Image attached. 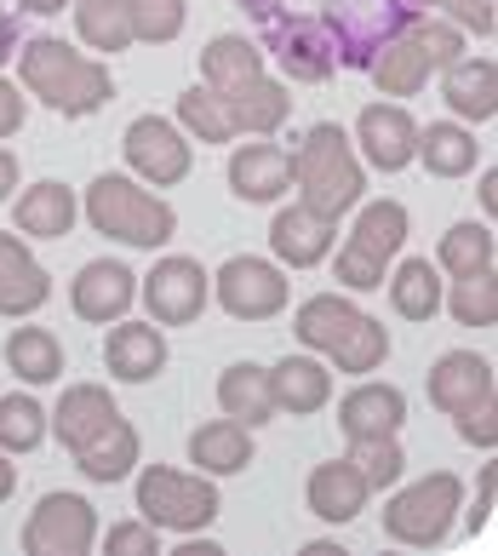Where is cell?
<instances>
[{
  "label": "cell",
  "mask_w": 498,
  "mask_h": 556,
  "mask_svg": "<svg viewBox=\"0 0 498 556\" xmlns=\"http://www.w3.org/2000/svg\"><path fill=\"white\" fill-rule=\"evenodd\" d=\"M17 80H24L29 98H40V104L58 110L64 121H87L115 98L110 64L92 52H75L69 40H58V35L17 40Z\"/></svg>",
  "instance_id": "1"
},
{
  "label": "cell",
  "mask_w": 498,
  "mask_h": 556,
  "mask_svg": "<svg viewBox=\"0 0 498 556\" xmlns=\"http://www.w3.org/2000/svg\"><path fill=\"white\" fill-rule=\"evenodd\" d=\"M293 333L304 350H316L327 367H339V374H379L390 362V327L379 316H367L361 304H349L344 293H316L298 304L293 316Z\"/></svg>",
  "instance_id": "2"
},
{
  "label": "cell",
  "mask_w": 498,
  "mask_h": 556,
  "mask_svg": "<svg viewBox=\"0 0 498 556\" xmlns=\"http://www.w3.org/2000/svg\"><path fill=\"white\" fill-rule=\"evenodd\" d=\"M293 184H298V201L316 218L339 224L349 218L367 201V167L356 155V143H349V132L339 127V121H316L298 150H293Z\"/></svg>",
  "instance_id": "3"
},
{
  "label": "cell",
  "mask_w": 498,
  "mask_h": 556,
  "mask_svg": "<svg viewBox=\"0 0 498 556\" xmlns=\"http://www.w3.org/2000/svg\"><path fill=\"white\" fill-rule=\"evenodd\" d=\"M80 218L98 236H110L120 247H143V253H155V247H166L178 236V207L166 195H155L150 184H138L132 173H98L87 184Z\"/></svg>",
  "instance_id": "4"
},
{
  "label": "cell",
  "mask_w": 498,
  "mask_h": 556,
  "mask_svg": "<svg viewBox=\"0 0 498 556\" xmlns=\"http://www.w3.org/2000/svg\"><path fill=\"white\" fill-rule=\"evenodd\" d=\"M464 510V482L452 470H430V477L396 488L384 500V540L407 551H435L452 540Z\"/></svg>",
  "instance_id": "5"
},
{
  "label": "cell",
  "mask_w": 498,
  "mask_h": 556,
  "mask_svg": "<svg viewBox=\"0 0 498 556\" xmlns=\"http://www.w3.org/2000/svg\"><path fill=\"white\" fill-rule=\"evenodd\" d=\"M407 224L412 218H407L401 201H361L349 236L339 241V258H332V281L349 287V293H372V287H384L390 264H396L401 247H407Z\"/></svg>",
  "instance_id": "6"
},
{
  "label": "cell",
  "mask_w": 498,
  "mask_h": 556,
  "mask_svg": "<svg viewBox=\"0 0 498 556\" xmlns=\"http://www.w3.org/2000/svg\"><path fill=\"white\" fill-rule=\"evenodd\" d=\"M138 517L161 533H201L218 522V477L201 470H173V465H143L138 470Z\"/></svg>",
  "instance_id": "7"
},
{
  "label": "cell",
  "mask_w": 498,
  "mask_h": 556,
  "mask_svg": "<svg viewBox=\"0 0 498 556\" xmlns=\"http://www.w3.org/2000/svg\"><path fill=\"white\" fill-rule=\"evenodd\" d=\"M138 299L155 327H190L213 304V276H206L201 258L166 253V258H155L150 276H138Z\"/></svg>",
  "instance_id": "8"
},
{
  "label": "cell",
  "mask_w": 498,
  "mask_h": 556,
  "mask_svg": "<svg viewBox=\"0 0 498 556\" xmlns=\"http://www.w3.org/2000/svg\"><path fill=\"white\" fill-rule=\"evenodd\" d=\"M120 155H127L132 178L150 184V190H173V184H183L195 173V143L166 115H138L127 127V138H120Z\"/></svg>",
  "instance_id": "9"
},
{
  "label": "cell",
  "mask_w": 498,
  "mask_h": 556,
  "mask_svg": "<svg viewBox=\"0 0 498 556\" xmlns=\"http://www.w3.org/2000/svg\"><path fill=\"white\" fill-rule=\"evenodd\" d=\"M213 299L224 304V316L235 321H269L286 311V299H293V287H286V270L276 258H253V253H235L218 264L213 276Z\"/></svg>",
  "instance_id": "10"
},
{
  "label": "cell",
  "mask_w": 498,
  "mask_h": 556,
  "mask_svg": "<svg viewBox=\"0 0 498 556\" xmlns=\"http://www.w3.org/2000/svg\"><path fill=\"white\" fill-rule=\"evenodd\" d=\"M407 7L401 0H332V7L321 12V24L332 35V47H339V70H367L372 52L384 47L390 35L407 29Z\"/></svg>",
  "instance_id": "11"
},
{
  "label": "cell",
  "mask_w": 498,
  "mask_h": 556,
  "mask_svg": "<svg viewBox=\"0 0 498 556\" xmlns=\"http://www.w3.org/2000/svg\"><path fill=\"white\" fill-rule=\"evenodd\" d=\"M264 58H276L286 87H321L339 75V47H332L321 17H269Z\"/></svg>",
  "instance_id": "12"
},
{
  "label": "cell",
  "mask_w": 498,
  "mask_h": 556,
  "mask_svg": "<svg viewBox=\"0 0 498 556\" xmlns=\"http://www.w3.org/2000/svg\"><path fill=\"white\" fill-rule=\"evenodd\" d=\"M92 545H98V510L80 493H47L24 522L29 556H87Z\"/></svg>",
  "instance_id": "13"
},
{
  "label": "cell",
  "mask_w": 498,
  "mask_h": 556,
  "mask_svg": "<svg viewBox=\"0 0 498 556\" xmlns=\"http://www.w3.org/2000/svg\"><path fill=\"white\" fill-rule=\"evenodd\" d=\"M356 143L361 167H379V173H407L412 155H419V121L407 115V104H367L356 115Z\"/></svg>",
  "instance_id": "14"
},
{
  "label": "cell",
  "mask_w": 498,
  "mask_h": 556,
  "mask_svg": "<svg viewBox=\"0 0 498 556\" xmlns=\"http://www.w3.org/2000/svg\"><path fill=\"white\" fill-rule=\"evenodd\" d=\"M224 178H230L235 201H246V207H269V201H281L286 190H293V155H286L281 143H269V138L235 143Z\"/></svg>",
  "instance_id": "15"
},
{
  "label": "cell",
  "mask_w": 498,
  "mask_h": 556,
  "mask_svg": "<svg viewBox=\"0 0 498 556\" xmlns=\"http://www.w3.org/2000/svg\"><path fill=\"white\" fill-rule=\"evenodd\" d=\"M69 304H75L80 321L110 327V321H120L138 304V276L120 258H92V264H80V270H75Z\"/></svg>",
  "instance_id": "16"
},
{
  "label": "cell",
  "mask_w": 498,
  "mask_h": 556,
  "mask_svg": "<svg viewBox=\"0 0 498 556\" xmlns=\"http://www.w3.org/2000/svg\"><path fill=\"white\" fill-rule=\"evenodd\" d=\"M332 247H339V224L316 218L304 201L276 207V218H269V253H276L281 270H316L332 258Z\"/></svg>",
  "instance_id": "17"
},
{
  "label": "cell",
  "mask_w": 498,
  "mask_h": 556,
  "mask_svg": "<svg viewBox=\"0 0 498 556\" xmlns=\"http://www.w3.org/2000/svg\"><path fill=\"white\" fill-rule=\"evenodd\" d=\"M424 390H430L435 414L452 419V414H464V407L493 396V362L475 356V350H447V356H435V367L424 374Z\"/></svg>",
  "instance_id": "18"
},
{
  "label": "cell",
  "mask_w": 498,
  "mask_h": 556,
  "mask_svg": "<svg viewBox=\"0 0 498 556\" xmlns=\"http://www.w3.org/2000/svg\"><path fill=\"white\" fill-rule=\"evenodd\" d=\"M47 299H52L47 264L29 253V241L17 230H0V316H7V321L35 316Z\"/></svg>",
  "instance_id": "19"
},
{
  "label": "cell",
  "mask_w": 498,
  "mask_h": 556,
  "mask_svg": "<svg viewBox=\"0 0 498 556\" xmlns=\"http://www.w3.org/2000/svg\"><path fill=\"white\" fill-rule=\"evenodd\" d=\"M103 367L120 384H150L166 367V333L155 321H127V316L110 321V333H103Z\"/></svg>",
  "instance_id": "20"
},
{
  "label": "cell",
  "mask_w": 498,
  "mask_h": 556,
  "mask_svg": "<svg viewBox=\"0 0 498 556\" xmlns=\"http://www.w3.org/2000/svg\"><path fill=\"white\" fill-rule=\"evenodd\" d=\"M367 500H372V488H367V477L356 470V459H327V465H316L309 470V482H304V505H309V517H321V522H332V528H344V522H356L361 510H367Z\"/></svg>",
  "instance_id": "21"
},
{
  "label": "cell",
  "mask_w": 498,
  "mask_h": 556,
  "mask_svg": "<svg viewBox=\"0 0 498 556\" xmlns=\"http://www.w3.org/2000/svg\"><path fill=\"white\" fill-rule=\"evenodd\" d=\"M401 425H407V390H401V384L361 379L356 390H344V402H339V430H344L349 442L401 437Z\"/></svg>",
  "instance_id": "22"
},
{
  "label": "cell",
  "mask_w": 498,
  "mask_h": 556,
  "mask_svg": "<svg viewBox=\"0 0 498 556\" xmlns=\"http://www.w3.org/2000/svg\"><path fill=\"white\" fill-rule=\"evenodd\" d=\"M224 98V110H230V121H235V138L246 132V138H269V132H281L286 127V115H293V87L286 80H276V75H253V80H241V87H230V92H218Z\"/></svg>",
  "instance_id": "23"
},
{
  "label": "cell",
  "mask_w": 498,
  "mask_h": 556,
  "mask_svg": "<svg viewBox=\"0 0 498 556\" xmlns=\"http://www.w3.org/2000/svg\"><path fill=\"white\" fill-rule=\"evenodd\" d=\"M442 98L452 121H464V127H487V121L498 115V64L482 52V58H459V64L442 70Z\"/></svg>",
  "instance_id": "24"
},
{
  "label": "cell",
  "mask_w": 498,
  "mask_h": 556,
  "mask_svg": "<svg viewBox=\"0 0 498 556\" xmlns=\"http://www.w3.org/2000/svg\"><path fill=\"white\" fill-rule=\"evenodd\" d=\"M269 396H276V414L309 419L332 402V367L321 356H281L269 367Z\"/></svg>",
  "instance_id": "25"
},
{
  "label": "cell",
  "mask_w": 498,
  "mask_h": 556,
  "mask_svg": "<svg viewBox=\"0 0 498 556\" xmlns=\"http://www.w3.org/2000/svg\"><path fill=\"white\" fill-rule=\"evenodd\" d=\"M367 75H372V87H379L384 98H419L424 87H430V75H435V64L424 58V47H419V35H412V17H407V29L401 35H390L379 52H372V64H367Z\"/></svg>",
  "instance_id": "26"
},
{
  "label": "cell",
  "mask_w": 498,
  "mask_h": 556,
  "mask_svg": "<svg viewBox=\"0 0 498 556\" xmlns=\"http://www.w3.org/2000/svg\"><path fill=\"white\" fill-rule=\"evenodd\" d=\"M110 419H120V407H115L110 390H103V384H69L64 396H58V407L47 414V437H58L75 453V447H87Z\"/></svg>",
  "instance_id": "27"
},
{
  "label": "cell",
  "mask_w": 498,
  "mask_h": 556,
  "mask_svg": "<svg viewBox=\"0 0 498 556\" xmlns=\"http://www.w3.org/2000/svg\"><path fill=\"white\" fill-rule=\"evenodd\" d=\"M17 236H29V241H64L75 230V218H80V201L69 184H58V178H40L29 184L24 195H17Z\"/></svg>",
  "instance_id": "28"
},
{
  "label": "cell",
  "mask_w": 498,
  "mask_h": 556,
  "mask_svg": "<svg viewBox=\"0 0 498 556\" xmlns=\"http://www.w3.org/2000/svg\"><path fill=\"white\" fill-rule=\"evenodd\" d=\"M138 459H143V442H138V430H132V419H127V414L103 425L87 447H75V470H80L87 482H98V488L127 482L132 470H138Z\"/></svg>",
  "instance_id": "29"
},
{
  "label": "cell",
  "mask_w": 498,
  "mask_h": 556,
  "mask_svg": "<svg viewBox=\"0 0 498 556\" xmlns=\"http://www.w3.org/2000/svg\"><path fill=\"white\" fill-rule=\"evenodd\" d=\"M253 430L241 419H206L190 430V465L201 477H241L246 465H253Z\"/></svg>",
  "instance_id": "30"
},
{
  "label": "cell",
  "mask_w": 498,
  "mask_h": 556,
  "mask_svg": "<svg viewBox=\"0 0 498 556\" xmlns=\"http://www.w3.org/2000/svg\"><path fill=\"white\" fill-rule=\"evenodd\" d=\"M218 407L224 419H241L246 430H258L276 419V396H269V367L258 362H230L218 374Z\"/></svg>",
  "instance_id": "31"
},
{
  "label": "cell",
  "mask_w": 498,
  "mask_h": 556,
  "mask_svg": "<svg viewBox=\"0 0 498 556\" xmlns=\"http://www.w3.org/2000/svg\"><path fill=\"white\" fill-rule=\"evenodd\" d=\"M412 161H424L430 178H464L482 161V143L464 121H430V127H419V155Z\"/></svg>",
  "instance_id": "32"
},
{
  "label": "cell",
  "mask_w": 498,
  "mask_h": 556,
  "mask_svg": "<svg viewBox=\"0 0 498 556\" xmlns=\"http://www.w3.org/2000/svg\"><path fill=\"white\" fill-rule=\"evenodd\" d=\"M264 47L258 40H246V35H213L201 47V87H213V92H230L241 87V80H253L264 75Z\"/></svg>",
  "instance_id": "33"
},
{
  "label": "cell",
  "mask_w": 498,
  "mask_h": 556,
  "mask_svg": "<svg viewBox=\"0 0 498 556\" xmlns=\"http://www.w3.org/2000/svg\"><path fill=\"white\" fill-rule=\"evenodd\" d=\"M390 281V311L401 321H430L442 311V270H435V258H401L396 270L384 276Z\"/></svg>",
  "instance_id": "34"
},
{
  "label": "cell",
  "mask_w": 498,
  "mask_h": 556,
  "mask_svg": "<svg viewBox=\"0 0 498 556\" xmlns=\"http://www.w3.org/2000/svg\"><path fill=\"white\" fill-rule=\"evenodd\" d=\"M498 264V241H493V224L482 218H464V224H452V230L435 241V270L442 276H475V270H493Z\"/></svg>",
  "instance_id": "35"
},
{
  "label": "cell",
  "mask_w": 498,
  "mask_h": 556,
  "mask_svg": "<svg viewBox=\"0 0 498 556\" xmlns=\"http://www.w3.org/2000/svg\"><path fill=\"white\" fill-rule=\"evenodd\" d=\"M69 12H75L80 47H92V52H103V58L138 47V40H132V12H127V0H75Z\"/></svg>",
  "instance_id": "36"
},
{
  "label": "cell",
  "mask_w": 498,
  "mask_h": 556,
  "mask_svg": "<svg viewBox=\"0 0 498 556\" xmlns=\"http://www.w3.org/2000/svg\"><path fill=\"white\" fill-rule=\"evenodd\" d=\"M7 367L24 384H52L64 379V344L52 327H12L7 333Z\"/></svg>",
  "instance_id": "37"
},
{
  "label": "cell",
  "mask_w": 498,
  "mask_h": 556,
  "mask_svg": "<svg viewBox=\"0 0 498 556\" xmlns=\"http://www.w3.org/2000/svg\"><path fill=\"white\" fill-rule=\"evenodd\" d=\"M442 311L459 327H493L498 321V270H475L442 287Z\"/></svg>",
  "instance_id": "38"
},
{
  "label": "cell",
  "mask_w": 498,
  "mask_h": 556,
  "mask_svg": "<svg viewBox=\"0 0 498 556\" xmlns=\"http://www.w3.org/2000/svg\"><path fill=\"white\" fill-rule=\"evenodd\" d=\"M178 127H183V138H201V143H235V121H230V110H224V98L213 92V87H190L178 98Z\"/></svg>",
  "instance_id": "39"
},
{
  "label": "cell",
  "mask_w": 498,
  "mask_h": 556,
  "mask_svg": "<svg viewBox=\"0 0 498 556\" xmlns=\"http://www.w3.org/2000/svg\"><path fill=\"white\" fill-rule=\"evenodd\" d=\"M40 442H47V407L29 390L0 396V453H35Z\"/></svg>",
  "instance_id": "40"
},
{
  "label": "cell",
  "mask_w": 498,
  "mask_h": 556,
  "mask_svg": "<svg viewBox=\"0 0 498 556\" xmlns=\"http://www.w3.org/2000/svg\"><path fill=\"white\" fill-rule=\"evenodd\" d=\"M127 12H132V40H143V47H166L190 24V0H127Z\"/></svg>",
  "instance_id": "41"
},
{
  "label": "cell",
  "mask_w": 498,
  "mask_h": 556,
  "mask_svg": "<svg viewBox=\"0 0 498 556\" xmlns=\"http://www.w3.org/2000/svg\"><path fill=\"white\" fill-rule=\"evenodd\" d=\"M349 459H356V470L367 477L372 493L396 488V482H401V470H407L401 437H367V442H349Z\"/></svg>",
  "instance_id": "42"
},
{
  "label": "cell",
  "mask_w": 498,
  "mask_h": 556,
  "mask_svg": "<svg viewBox=\"0 0 498 556\" xmlns=\"http://www.w3.org/2000/svg\"><path fill=\"white\" fill-rule=\"evenodd\" d=\"M430 7L442 12L452 29H464V35H475V40H493V29H498L493 0H430Z\"/></svg>",
  "instance_id": "43"
},
{
  "label": "cell",
  "mask_w": 498,
  "mask_h": 556,
  "mask_svg": "<svg viewBox=\"0 0 498 556\" xmlns=\"http://www.w3.org/2000/svg\"><path fill=\"white\" fill-rule=\"evenodd\" d=\"M103 551L110 556H161V528H150L143 517L115 522L110 533H103Z\"/></svg>",
  "instance_id": "44"
},
{
  "label": "cell",
  "mask_w": 498,
  "mask_h": 556,
  "mask_svg": "<svg viewBox=\"0 0 498 556\" xmlns=\"http://www.w3.org/2000/svg\"><path fill=\"white\" fill-rule=\"evenodd\" d=\"M452 430H459V442L493 453V447H498V402L487 396V402L464 407V414H452Z\"/></svg>",
  "instance_id": "45"
},
{
  "label": "cell",
  "mask_w": 498,
  "mask_h": 556,
  "mask_svg": "<svg viewBox=\"0 0 498 556\" xmlns=\"http://www.w3.org/2000/svg\"><path fill=\"white\" fill-rule=\"evenodd\" d=\"M24 121H29V98L17 92V80L0 75V138H17V132H24Z\"/></svg>",
  "instance_id": "46"
},
{
  "label": "cell",
  "mask_w": 498,
  "mask_h": 556,
  "mask_svg": "<svg viewBox=\"0 0 498 556\" xmlns=\"http://www.w3.org/2000/svg\"><path fill=\"white\" fill-rule=\"evenodd\" d=\"M493 482H498V470H493V465H482V482H475V505H470V510H459L464 533H482V528L493 522Z\"/></svg>",
  "instance_id": "47"
},
{
  "label": "cell",
  "mask_w": 498,
  "mask_h": 556,
  "mask_svg": "<svg viewBox=\"0 0 498 556\" xmlns=\"http://www.w3.org/2000/svg\"><path fill=\"white\" fill-rule=\"evenodd\" d=\"M12 190H17V155L0 143V201H12Z\"/></svg>",
  "instance_id": "48"
},
{
  "label": "cell",
  "mask_w": 498,
  "mask_h": 556,
  "mask_svg": "<svg viewBox=\"0 0 498 556\" xmlns=\"http://www.w3.org/2000/svg\"><path fill=\"white\" fill-rule=\"evenodd\" d=\"M7 58H17V17L0 7V64H7Z\"/></svg>",
  "instance_id": "49"
},
{
  "label": "cell",
  "mask_w": 498,
  "mask_h": 556,
  "mask_svg": "<svg viewBox=\"0 0 498 556\" xmlns=\"http://www.w3.org/2000/svg\"><path fill=\"white\" fill-rule=\"evenodd\" d=\"M235 7L246 17H258V24H269V17H281V0H235Z\"/></svg>",
  "instance_id": "50"
},
{
  "label": "cell",
  "mask_w": 498,
  "mask_h": 556,
  "mask_svg": "<svg viewBox=\"0 0 498 556\" xmlns=\"http://www.w3.org/2000/svg\"><path fill=\"white\" fill-rule=\"evenodd\" d=\"M64 7H75V0H17V12H35V17H58Z\"/></svg>",
  "instance_id": "51"
},
{
  "label": "cell",
  "mask_w": 498,
  "mask_h": 556,
  "mask_svg": "<svg viewBox=\"0 0 498 556\" xmlns=\"http://www.w3.org/2000/svg\"><path fill=\"white\" fill-rule=\"evenodd\" d=\"M17 493V465H12V453H0V505H7Z\"/></svg>",
  "instance_id": "52"
},
{
  "label": "cell",
  "mask_w": 498,
  "mask_h": 556,
  "mask_svg": "<svg viewBox=\"0 0 498 556\" xmlns=\"http://www.w3.org/2000/svg\"><path fill=\"white\" fill-rule=\"evenodd\" d=\"M493 207H498V173L482 167V213H493Z\"/></svg>",
  "instance_id": "53"
},
{
  "label": "cell",
  "mask_w": 498,
  "mask_h": 556,
  "mask_svg": "<svg viewBox=\"0 0 498 556\" xmlns=\"http://www.w3.org/2000/svg\"><path fill=\"white\" fill-rule=\"evenodd\" d=\"M178 556H218V545H213V540H195V533H183Z\"/></svg>",
  "instance_id": "54"
},
{
  "label": "cell",
  "mask_w": 498,
  "mask_h": 556,
  "mask_svg": "<svg viewBox=\"0 0 498 556\" xmlns=\"http://www.w3.org/2000/svg\"><path fill=\"white\" fill-rule=\"evenodd\" d=\"M304 556H344V545H339V540H309Z\"/></svg>",
  "instance_id": "55"
},
{
  "label": "cell",
  "mask_w": 498,
  "mask_h": 556,
  "mask_svg": "<svg viewBox=\"0 0 498 556\" xmlns=\"http://www.w3.org/2000/svg\"><path fill=\"white\" fill-rule=\"evenodd\" d=\"M401 7H407V12H430V0H401Z\"/></svg>",
  "instance_id": "56"
}]
</instances>
